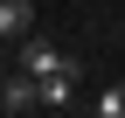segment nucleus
Listing matches in <instances>:
<instances>
[{
	"label": "nucleus",
	"mask_w": 125,
	"mask_h": 118,
	"mask_svg": "<svg viewBox=\"0 0 125 118\" xmlns=\"http://www.w3.org/2000/svg\"><path fill=\"white\" fill-rule=\"evenodd\" d=\"M14 56H21L28 77H56V69H70V63H76V56H62L56 42H42V35H21V42H14Z\"/></svg>",
	"instance_id": "f257e3e1"
},
{
	"label": "nucleus",
	"mask_w": 125,
	"mask_h": 118,
	"mask_svg": "<svg viewBox=\"0 0 125 118\" xmlns=\"http://www.w3.org/2000/svg\"><path fill=\"white\" fill-rule=\"evenodd\" d=\"M76 77H83V63H70V69H56V77H42V111L76 104Z\"/></svg>",
	"instance_id": "7ed1b4c3"
},
{
	"label": "nucleus",
	"mask_w": 125,
	"mask_h": 118,
	"mask_svg": "<svg viewBox=\"0 0 125 118\" xmlns=\"http://www.w3.org/2000/svg\"><path fill=\"white\" fill-rule=\"evenodd\" d=\"M0 83H7V69H0Z\"/></svg>",
	"instance_id": "423d86ee"
},
{
	"label": "nucleus",
	"mask_w": 125,
	"mask_h": 118,
	"mask_svg": "<svg viewBox=\"0 0 125 118\" xmlns=\"http://www.w3.org/2000/svg\"><path fill=\"white\" fill-rule=\"evenodd\" d=\"M0 111H42V77H7L0 83Z\"/></svg>",
	"instance_id": "f03ea898"
},
{
	"label": "nucleus",
	"mask_w": 125,
	"mask_h": 118,
	"mask_svg": "<svg viewBox=\"0 0 125 118\" xmlns=\"http://www.w3.org/2000/svg\"><path fill=\"white\" fill-rule=\"evenodd\" d=\"M97 118H125V83H111V90L97 97Z\"/></svg>",
	"instance_id": "39448f33"
},
{
	"label": "nucleus",
	"mask_w": 125,
	"mask_h": 118,
	"mask_svg": "<svg viewBox=\"0 0 125 118\" xmlns=\"http://www.w3.org/2000/svg\"><path fill=\"white\" fill-rule=\"evenodd\" d=\"M28 28H35V7L28 0H0V42H21Z\"/></svg>",
	"instance_id": "20e7f679"
}]
</instances>
